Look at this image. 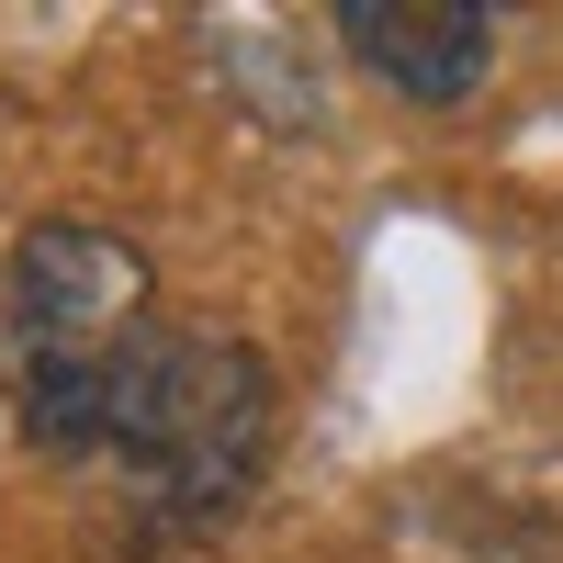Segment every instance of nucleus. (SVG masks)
Returning a JSON list of instances; mask_svg holds the SVG:
<instances>
[{
	"instance_id": "nucleus-1",
	"label": "nucleus",
	"mask_w": 563,
	"mask_h": 563,
	"mask_svg": "<svg viewBox=\"0 0 563 563\" xmlns=\"http://www.w3.org/2000/svg\"><path fill=\"white\" fill-rule=\"evenodd\" d=\"M271 451V361L249 339L158 327L79 429V474H113L147 541H203L225 507L260 485Z\"/></svg>"
},
{
	"instance_id": "nucleus-3",
	"label": "nucleus",
	"mask_w": 563,
	"mask_h": 563,
	"mask_svg": "<svg viewBox=\"0 0 563 563\" xmlns=\"http://www.w3.org/2000/svg\"><path fill=\"white\" fill-rule=\"evenodd\" d=\"M339 45L417 113H462L496 79V12L485 0H339Z\"/></svg>"
},
{
	"instance_id": "nucleus-2",
	"label": "nucleus",
	"mask_w": 563,
	"mask_h": 563,
	"mask_svg": "<svg viewBox=\"0 0 563 563\" xmlns=\"http://www.w3.org/2000/svg\"><path fill=\"white\" fill-rule=\"evenodd\" d=\"M0 339H12L23 429L68 462V440L90 429L102 384L158 339V316H147V249L102 238V225H68V214L23 225L12 260H0Z\"/></svg>"
}]
</instances>
